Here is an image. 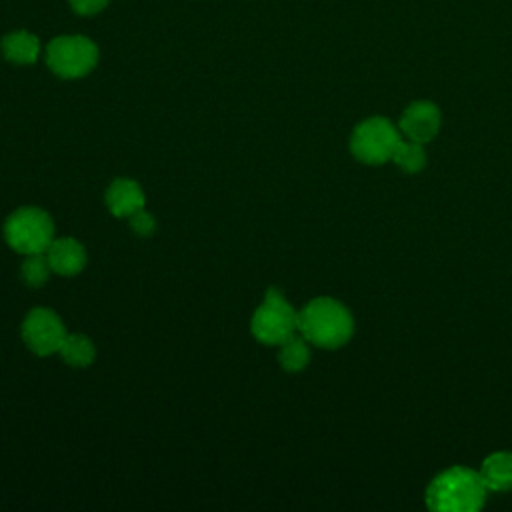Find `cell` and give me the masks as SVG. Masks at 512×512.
<instances>
[{
    "mask_svg": "<svg viewBox=\"0 0 512 512\" xmlns=\"http://www.w3.org/2000/svg\"><path fill=\"white\" fill-rule=\"evenodd\" d=\"M486 484L480 472L452 466L436 474L426 488V506L434 512H474L486 502Z\"/></svg>",
    "mask_w": 512,
    "mask_h": 512,
    "instance_id": "cell-1",
    "label": "cell"
},
{
    "mask_svg": "<svg viewBox=\"0 0 512 512\" xmlns=\"http://www.w3.org/2000/svg\"><path fill=\"white\" fill-rule=\"evenodd\" d=\"M46 258L52 272L60 276H74L86 266V250L74 238H54L46 248Z\"/></svg>",
    "mask_w": 512,
    "mask_h": 512,
    "instance_id": "cell-9",
    "label": "cell"
},
{
    "mask_svg": "<svg viewBox=\"0 0 512 512\" xmlns=\"http://www.w3.org/2000/svg\"><path fill=\"white\" fill-rule=\"evenodd\" d=\"M392 162L406 174H418L426 166V150L420 142L400 140L394 148Z\"/></svg>",
    "mask_w": 512,
    "mask_h": 512,
    "instance_id": "cell-15",
    "label": "cell"
},
{
    "mask_svg": "<svg viewBox=\"0 0 512 512\" xmlns=\"http://www.w3.org/2000/svg\"><path fill=\"white\" fill-rule=\"evenodd\" d=\"M440 122H442V116L436 104L428 100H416L402 112L398 128L408 140L426 144L438 134Z\"/></svg>",
    "mask_w": 512,
    "mask_h": 512,
    "instance_id": "cell-8",
    "label": "cell"
},
{
    "mask_svg": "<svg viewBox=\"0 0 512 512\" xmlns=\"http://www.w3.org/2000/svg\"><path fill=\"white\" fill-rule=\"evenodd\" d=\"M46 64L60 78H82L98 64V46L86 36H58L46 46Z\"/></svg>",
    "mask_w": 512,
    "mask_h": 512,
    "instance_id": "cell-6",
    "label": "cell"
},
{
    "mask_svg": "<svg viewBox=\"0 0 512 512\" xmlns=\"http://www.w3.org/2000/svg\"><path fill=\"white\" fill-rule=\"evenodd\" d=\"M480 476L488 490L508 492L512 490V452H492L480 464Z\"/></svg>",
    "mask_w": 512,
    "mask_h": 512,
    "instance_id": "cell-11",
    "label": "cell"
},
{
    "mask_svg": "<svg viewBox=\"0 0 512 512\" xmlns=\"http://www.w3.org/2000/svg\"><path fill=\"white\" fill-rule=\"evenodd\" d=\"M144 202L146 198L140 184L128 178H116L106 190V206L118 218H130L134 212L144 208Z\"/></svg>",
    "mask_w": 512,
    "mask_h": 512,
    "instance_id": "cell-10",
    "label": "cell"
},
{
    "mask_svg": "<svg viewBox=\"0 0 512 512\" xmlns=\"http://www.w3.org/2000/svg\"><path fill=\"white\" fill-rule=\"evenodd\" d=\"M66 328L60 316L48 308H34L26 314L22 324V338L36 356H50L60 350Z\"/></svg>",
    "mask_w": 512,
    "mask_h": 512,
    "instance_id": "cell-7",
    "label": "cell"
},
{
    "mask_svg": "<svg viewBox=\"0 0 512 512\" xmlns=\"http://www.w3.org/2000/svg\"><path fill=\"white\" fill-rule=\"evenodd\" d=\"M50 272H52V268H50V262L46 258V252L26 254V258L20 266V276L30 288L42 286L48 280Z\"/></svg>",
    "mask_w": 512,
    "mask_h": 512,
    "instance_id": "cell-16",
    "label": "cell"
},
{
    "mask_svg": "<svg viewBox=\"0 0 512 512\" xmlns=\"http://www.w3.org/2000/svg\"><path fill=\"white\" fill-rule=\"evenodd\" d=\"M400 142L398 128L382 116L362 120L350 136L352 156L368 166H378L392 160L394 148Z\"/></svg>",
    "mask_w": 512,
    "mask_h": 512,
    "instance_id": "cell-4",
    "label": "cell"
},
{
    "mask_svg": "<svg viewBox=\"0 0 512 512\" xmlns=\"http://www.w3.org/2000/svg\"><path fill=\"white\" fill-rule=\"evenodd\" d=\"M298 334L314 346L334 350L352 338L354 318L342 302L320 296L298 312Z\"/></svg>",
    "mask_w": 512,
    "mask_h": 512,
    "instance_id": "cell-2",
    "label": "cell"
},
{
    "mask_svg": "<svg viewBox=\"0 0 512 512\" xmlns=\"http://www.w3.org/2000/svg\"><path fill=\"white\" fill-rule=\"evenodd\" d=\"M0 48L4 58L14 64H34L40 54L38 38L26 30H16L12 34H6L0 42Z\"/></svg>",
    "mask_w": 512,
    "mask_h": 512,
    "instance_id": "cell-12",
    "label": "cell"
},
{
    "mask_svg": "<svg viewBox=\"0 0 512 512\" xmlns=\"http://www.w3.org/2000/svg\"><path fill=\"white\" fill-rule=\"evenodd\" d=\"M308 340L300 334L290 336L288 340H284L280 344V352H278V360L282 364V368L286 372H300L308 366L310 362V348L306 344Z\"/></svg>",
    "mask_w": 512,
    "mask_h": 512,
    "instance_id": "cell-14",
    "label": "cell"
},
{
    "mask_svg": "<svg viewBox=\"0 0 512 512\" xmlns=\"http://www.w3.org/2000/svg\"><path fill=\"white\" fill-rule=\"evenodd\" d=\"M58 352L66 364L78 366V368L90 366L96 358L94 342L84 334H66Z\"/></svg>",
    "mask_w": 512,
    "mask_h": 512,
    "instance_id": "cell-13",
    "label": "cell"
},
{
    "mask_svg": "<svg viewBox=\"0 0 512 512\" xmlns=\"http://www.w3.org/2000/svg\"><path fill=\"white\" fill-rule=\"evenodd\" d=\"M130 228L140 236H150L156 230V220L142 208L130 216Z\"/></svg>",
    "mask_w": 512,
    "mask_h": 512,
    "instance_id": "cell-17",
    "label": "cell"
},
{
    "mask_svg": "<svg viewBox=\"0 0 512 512\" xmlns=\"http://www.w3.org/2000/svg\"><path fill=\"white\" fill-rule=\"evenodd\" d=\"M68 2H70L72 10L82 14V16L96 14V12H100L108 4V0H68Z\"/></svg>",
    "mask_w": 512,
    "mask_h": 512,
    "instance_id": "cell-18",
    "label": "cell"
},
{
    "mask_svg": "<svg viewBox=\"0 0 512 512\" xmlns=\"http://www.w3.org/2000/svg\"><path fill=\"white\" fill-rule=\"evenodd\" d=\"M252 334L264 344H282L298 332V312L278 288H268L262 304L252 316Z\"/></svg>",
    "mask_w": 512,
    "mask_h": 512,
    "instance_id": "cell-5",
    "label": "cell"
},
{
    "mask_svg": "<svg viewBox=\"0 0 512 512\" xmlns=\"http://www.w3.org/2000/svg\"><path fill=\"white\" fill-rule=\"evenodd\" d=\"M4 238L16 252L24 256L34 252H46V248L54 240L52 218L36 206L18 208L6 218Z\"/></svg>",
    "mask_w": 512,
    "mask_h": 512,
    "instance_id": "cell-3",
    "label": "cell"
}]
</instances>
